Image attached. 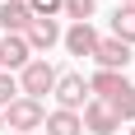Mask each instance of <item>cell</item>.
I'll return each mask as SVG.
<instances>
[{"label": "cell", "instance_id": "obj_15", "mask_svg": "<svg viewBox=\"0 0 135 135\" xmlns=\"http://www.w3.org/2000/svg\"><path fill=\"white\" fill-rule=\"evenodd\" d=\"M28 9H33V19H56L65 9V0H28Z\"/></svg>", "mask_w": 135, "mask_h": 135}, {"label": "cell", "instance_id": "obj_1", "mask_svg": "<svg viewBox=\"0 0 135 135\" xmlns=\"http://www.w3.org/2000/svg\"><path fill=\"white\" fill-rule=\"evenodd\" d=\"M56 79H61V75H56L47 61H28V65L19 70V93H23V98H33V103H42V93H51V89H56Z\"/></svg>", "mask_w": 135, "mask_h": 135}, {"label": "cell", "instance_id": "obj_2", "mask_svg": "<svg viewBox=\"0 0 135 135\" xmlns=\"http://www.w3.org/2000/svg\"><path fill=\"white\" fill-rule=\"evenodd\" d=\"M42 121H47V112H42V103H33V98H14L9 107H5V126L19 131V135H33Z\"/></svg>", "mask_w": 135, "mask_h": 135}, {"label": "cell", "instance_id": "obj_18", "mask_svg": "<svg viewBox=\"0 0 135 135\" xmlns=\"http://www.w3.org/2000/svg\"><path fill=\"white\" fill-rule=\"evenodd\" d=\"M0 70H5V56H0Z\"/></svg>", "mask_w": 135, "mask_h": 135}, {"label": "cell", "instance_id": "obj_11", "mask_svg": "<svg viewBox=\"0 0 135 135\" xmlns=\"http://www.w3.org/2000/svg\"><path fill=\"white\" fill-rule=\"evenodd\" d=\"M47 135H84V121H79V112H47Z\"/></svg>", "mask_w": 135, "mask_h": 135}, {"label": "cell", "instance_id": "obj_9", "mask_svg": "<svg viewBox=\"0 0 135 135\" xmlns=\"http://www.w3.org/2000/svg\"><path fill=\"white\" fill-rule=\"evenodd\" d=\"M65 47H70V56H93V47H98L93 23H70L65 28Z\"/></svg>", "mask_w": 135, "mask_h": 135}, {"label": "cell", "instance_id": "obj_6", "mask_svg": "<svg viewBox=\"0 0 135 135\" xmlns=\"http://www.w3.org/2000/svg\"><path fill=\"white\" fill-rule=\"evenodd\" d=\"M0 28H5V33H28V28H33L28 0H5V5H0Z\"/></svg>", "mask_w": 135, "mask_h": 135}, {"label": "cell", "instance_id": "obj_7", "mask_svg": "<svg viewBox=\"0 0 135 135\" xmlns=\"http://www.w3.org/2000/svg\"><path fill=\"white\" fill-rule=\"evenodd\" d=\"M0 56H5V70H23L28 61H33V47H28V37H23V33H5Z\"/></svg>", "mask_w": 135, "mask_h": 135}, {"label": "cell", "instance_id": "obj_13", "mask_svg": "<svg viewBox=\"0 0 135 135\" xmlns=\"http://www.w3.org/2000/svg\"><path fill=\"white\" fill-rule=\"evenodd\" d=\"M107 107H112V112H117V121H135V84H131V79H126V84H121V93L112 98Z\"/></svg>", "mask_w": 135, "mask_h": 135}, {"label": "cell", "instance_id": "obj_10", "mask_svg": "<svg viewBox=\"0 0 135 135\" xmlns=\"http://www.w3.org/2000/svg\"><path fill=\"white\" fill-rule=\"evenodd\" d=\"M121 84H126V75H117V70H98L93 79H89V93L103 98V103H112V98L121 93Z\"/></svg>", "mask_w": 135, "mask_h": 135}, {"label": "cell", "instance_id": "obj_8", "mask_svg": "<svg viewBox=\"0 0 135 135\" xmlns=\"http://www.w3.org/2000/svg\"><path fill=\"white\" fill-rule=\"evenodd\" d=\"M23 37H28L33 51H51L56 42H61V28H56V19H33V28H28Z\"/></svg>", "mask_w": 135, "mask_h": 135}, {"label": "cell", "instance_id": "obj_4", "mask_svg": "<svg viewBox=\"0 0 135 135\" xmlns=\"http://www.w3.org/2000/svg\"><path fill=\"white\" fill-rule=\"evenodd\" d=\"M79 121H84V131H93V135H112L117 126H121L117 112H112L103 98H89V103H84V117H79Z\"/></svg>", "mask_w": 135, "mask_h": 135}, {"label": "cell", "instance_id": "obj_17", "mask_svg": "<svg viewBox=\"0 0 135 135\" xmlns=\"http://www.w3.org/2000/svg\"><path fill=\"white\" fill-rule=\"evenodd\" d=\"M0 131H5V112H0Z\"/></svg>", "mask_w": 135, "mask_h": 135}, {"label": "cell", "instance_id": "obj_20", "mask_svg": "<svg viewBox=\"0 0 135 135\" xmlns=\"http://www.w3.org/2000/svg\"><path fill=\"white\" fill-rule=\"evenodd\" d=\"M14 135H19V131H14Z\"/></svg>", "mask_w": 135, "mask_h": 135}, {"label": "cell", "instance_id": "obj_5", "mask_svg": "<svg viewBox=\"0 0 135 135\" xmlns=\"http://www.w3.org/2000/svg\"><path fill=\"white\" fill-rule=\"evenodd\" d=\"M93 61H98V70H117V75H121V65L131 61V47H126V42H117V37H98Z\"/></svg>", "mask_w": 135, "mask_h": 135}, {"label": "cell", "instance_id": "obj_19", "mask_svg": "<svg viewBox=\"0 0 135 135\" xmlns=\"http://www.w3.org/2000/svg\"><path fill=\"white\" fill-rule=\"evenodd\" d=\"M121 5H135V0H121Z\"/></svg>", "mask_w": 135, "mask_h": 135}, {"label": "cell", "instance_id": "obj_3", "mask_svg": "<svg viewBox=\"0 0 135 135\" xmlns=\"http://www.w3.org/2000/svg\"><path fill=\"white\" fill-rule=\"evenodd\" d=\"M51 93H56V103H61V112H75L79 103H89V79L70 70V75H61V79H56Z\"/></svg>", "mask_w": 135, "mask_h": 135}, {"label": "cell", "instance_id": "obj_21", "mask_svg": "<svg viewBox=\"0 0 135 135\" xmlns=\"http://www.w3.org/2000/svg\"><path fill=\"white\" fill-rule=\"evenodd\" d=\"M131 135H135V131H131Z\"/></svg>", "mask_w": 135, "mask_h": 135}, {"label": "cell", "instance_id": "obj_14", "mask_svg": "<svg viewBox=\"0 0 135 135\" xmlns=\"http://www.w3.org/2000/svg\"><path fill=\"white\" fill-rule=\"evenodd\" d=\"M93 9H98V0H65V9H61V14H70L75 23H89Z\"/></svg>", "mask_w": 135, "mask_h": 135}, {"label": "cell", "instance_id": "obj_12", "mask_svg": "<svg viewBox=\"0 0 135 135\" xmlns=\"http://www.w3.org/2000/svg\"><path fill=\"white\" fill-rule=\"evenodd\" d=\"M112 37L126 42V47L135 42V5H117V14H112Z\"/></svg>", "mask_w": 135, "mask_h": 135}, {"label": "cell", "instance_id": "obj_16", "mask_svg": "<svg viewBox=\"0 0 135 135\" xmlns=\"http://www.w3.org/2000/svg\"><path fill=\"white\" fill-rule=\"evenodd\" d=\"M14 98H19V79H14V75H9V70H0V112H5V107H9V103H14Z\"/></svg>", "mask_w": 135, "mask_h": 135}]
</instances>
